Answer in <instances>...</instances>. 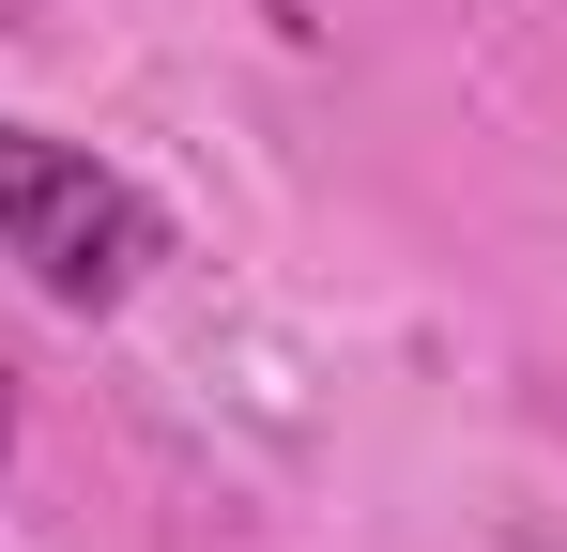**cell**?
<instances>
[{
    "instance_id": "cell-1",
    "label": "cell",
    "mask_w": 567,
    "mask_h": 552,
    "mask_svg": "<svg viewBox=\"0 0 567 552\" xmlns=\"http://www.w3.org/2000/svg\"><path fill=\"white\" fill-rule=\"evenodd\" d=\"M0 262H31V292H62V307H123L154 262V200L78 139L0 123Z\"/></svg>"
},
{
    "instance_id": "cell-2",
    "label": "cell",
    "mask_w": 567,
    "mask_h": 552,
    "mask_svg": "<svg viewBox=\"0 0 567 552\" xmlns=\"http://www.w3.org/2000/svg\"><path fill=\"white\" fill-rule=\"evenodd\" d=\"M0 430H16V399H0Z\"/></svg>"
}]
</instances>
